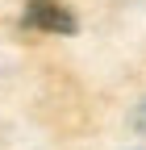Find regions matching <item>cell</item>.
<instances>
[{"instance_id": "1", "label": "cell", "mask_w": 146, "mask_h": 150, "mask_svg": "<svg viewBox=\"0 0 146 150\" xmlns=\"http://www.w3.org/2000/svg\"><path fill=\"white\" fill-rule=\"evenodd\" d=\"M21 25L25 29H38V33H75L79 21H75V13H71L63 0H29L25 13H21Z\"/></svg>"}, {"instance_id": "2", "label": "cell", "mask_w": 146, "mask_h": 150, "mask_svg": "<svg viewBox=\"0 0 146 150\" xmlns=\"http://www.w3.org/2000/svg\"><path fill=\"white\" fill-rule=\"evenodd\" d=\"M138 125H142V129H146V104H142V112H138Z\"/></svg>"}]
</instances>
